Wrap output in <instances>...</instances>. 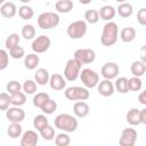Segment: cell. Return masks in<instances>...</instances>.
I'll return each mask as SVG.
<instances>
[{
    "mask_svg": "<svg viewBox=\"0 0 146 146\" xmlns=\"http://www.w3.org/2000/svg\"><path fill=\"white\" fill-rule=\"evenodd\" d=\"M117 36H119L117 24L114 22H107L103 27L100 43L105 47H111L115 44V42L117 41Z\"/></svg>",
    "mask_w": 146,
    "mask_h": 146,
    "instance_id": "cell-1",
    "label": "cell"
},
{
    "mask_svg": "<svg viewBox=\"0 0 146 146\" xmlns=\"http://www.w3.org/2000/svg\"><path fill=\"white\" fill-rule=\"evenodd\" d=\"M84 22L89 23V24H96L99 21V15H98V10L95 9H88L84 13Z\"/></svg>",
    "mask_w": 146,
    "mask_h": 146,
    "instance_id": "cell-34",
    "label": "cell"
},
{
    "mask_svg": "<svg viewBox=\"0 0 146 146\" xmlns=\"http://www.w3.org/2000/svg\"><path fill=\"white\" fill-rule=\"evenodd\" d=\"M18 15H19V17H21L22 19L29 21V19H31V18L33 17L34 11H33V8H32V7H30V6H27V5H23V6H21L19 9H18Z\"/></svg>",
    "mask_w": 146,
    "mask_h": 146,
    "instance_id": "cell-30",
    "label": "cell"
},
{
    "mask_svg": "<svg viewBox=\"0 0 146 146\" xmlns=\"http://www.w3.org/2000/svg\"><path fill=\"white\" fill-rule=\"evenodd\" d=\"M143 87V81L140 78H136L132 76L130 79H128V88L131 91H139Z\"/></svg>",
    "mask_w": 146,
    "mask_h": 146,
    "instance_id": "cell-35",
    "label": "cell"
},
{
    "mask_svg": "<svg viewBox=\"0 0 146 146\" xmlns=\"http://www.w3.org/2000/svg\"><path fill=\"white\" fill-rule=\"evenodd\" d=\"M55 127L64 132H74L76 129H78V120L71 115V114H67V113H62V114H58L55 120Z\"/></svg>",
    "mask_w": 146,
    "mask_h": 146,
    "instance_id": "cell-2",
    "label": "cell"
},
{
    "mask_svg": "<svg viewBox=\"0 0 146 146\" xmlns=\"http://www.w3.org/2000/svg\"><path fill=\"white\" fill-rule=\"evenodd\" d=\"M3 3H5V1H3V0H0V7H1Z\"/></svg>",
    "mask_w": 146,
    "mask_h": 146,
    "instance_id": "cell-47",
    "label": "cell"
},
{
    "mask_svg": "<svg viewBox=\"0 0 146 146\" xmlns=\"http://www.w3.org/2000/svg\"><path fill=\"white\" fill-rule=\"evenodd\" d=\"M115 8L113 6H110V5H106V6H103L99 10H98V15H99V18L106 21V22H112V19L114 18L115 16Z\"/></svg>",
    "mask_w": 146,
    "mask_h": 146,
    "instance_id": "cell-18",
    "label": "cell"
},
{
    "mask_svg": "<svg viewBox=\"0 0 146 146\" xmlns=\"http://www.w3.org/2000/svg\"><path fill=\"white\" fill-rule=\"evenodd\" d=\"M22 36L25 40H32L35 36V27L32 24H25L22 27Z\"/></svg>",
    "mask_w": 146,
    "mask_h": 146,
    "instance_id": "cell-33",
    "label": "cell"
},
{
    "mask_svg": "<svg viewBox=\"0 0 146 146\" xmlns=\"http://www.w3.org/2000/svg\"><path fill=\"white\" fill-rule=\"evenodd\" d=\"M22 133H23V129L19 123H10L7 128V135L13 139L21 137Z\"/></svg>",
    "mask_w": 146,
    "mask_h": 146,
    "instance_id": "cell-24",
    "label": "cell"
},
{
    "mask_svg": "<svg viewBox=\"0 0 146 146\" xmlns=\"http://www.w3.org/2000/svg\"><path fill=\"white\" fill-rule=\"evenodd\" d=\"M97 87H98L97 89H98L99 95H102L104 97H110L114 94V84L110 80H103V81L98 82Z\"/></svg>",
    "mask_w": 146,
    "mask_h": 146,
    "instance_id": "cell-15",
    "label": "cell"
},
{
    "mask_svg": "<svg viewBox=\"0 0 146 146\" xmlns=\"http://www.w3.org/2000/svg\"><path fill=\"white\" fill-rule=\"evenodd\" d=\"M9 64V54L5 49H0V71L7 68Z\"/></svg>",
    "mask_w": 146,
    "mask_h": 146,
    "instance_id": "cell-43",
    "label": "cell"
},
{
    "mask_svg": "<svg viewBox=\"0 0 146 146\" xmlns=\"http://www.w3.org/2000/svg\"><path fill=\"white\" fill-rule=\"evenodd\" d=\"M75 60H78L81 65L82 64H90L96 59V54L92 49L90 48H84V49H78L74 52Z\"/></svg>",
    "mask_w": 146,
    "mask_h": 146,
    "instance_id": "cell-9",
    "label": "cell"
},
{
    "mask_svg": "<svg viewBox=\"0 0 146 146\" xmlns=\"http://www.w3.org/2000/svg\"><path fill=\"white\" fill-rule=\"evenodd\" d=\"M50 46H51V41H50L49 36L41 34V35L36 36V38L33 40V42H32V44H31V48H32L33 52L38 55V54H43V52H46V51L50 48Z\"/></svg>",
    "mask_w": 146,
    "mask_h": 146,
    "instance_id": "cell-8",
    "label": "cell"
},
{
    "mask_svg": "<svg viewBox=\"0 0 146 146\" xmlns=\"http://www.w3.org/2000/svg\"><path fill=\"white\" fill-rule=\"evenodd\" d=\"M119 65L114 62H108V63H105L102 68H100V73L104 78V80H112V79H115L119 74Z\"/></svg>",
    "mask_w": 146,
    "mask_h": 146,
    "instance_id": "cell-11",
    "label": "cell"
},
{
    "mask_svg": "<svg viewBox=\"0 0 146 146\" xmlns=\"http://www.w3.org/2000/svg\"><path fill=\"white\" fill-rule=\"evenodd\" d=\"M48 125V119L46 117V115L43 114H39L36 115L34 119H33V127L38 130V131H41L44 127Z\"/></svg>",
    "mask_w": 146,
    "mask_h": 146,
    "instance_id": "cell-32",
    "label": "cell"
},
{
    "mask_svg": "<svg viewBox=\"0 0 146 146\" xmlns=\"http://www.w3.org/2000/svg\"><path fill=\"white\" fill-rule=\"evenodd\" d=\"M49 72L46 68H38L34 73V82L40 86H46L49 82Z\"/></svg>",
    "mask_w": 146,
    "mask_h": 146,
    "instance_id": "cell-19",
    "label": "cell"
},
{
    "mask_svg": "<svg viewBox=\"0 0 146 146\" xmlns=\"http://www.w3.org/2000/svg\"><path fill=\"white\" fill-rule=\"evenodd\" d=\"M40 63V58H39V55L32 52V54H27L25 55L24 57V65L27 70H35L36 66L39 65Z\"/></svg>",
    "mask_w": 146,
    "mask_h": 146,
    "instance_id": "cell-20",
    "label": "cell"
},
{
    "mask_svg": "<svg viewBox=\"0 0 146 146\" xmlns=\"http://www.w3.org/2000/svg\"><path fill=\"white\" fill-rule=\"evenodd\" d=\"M22 89L25 95H33L36 91V83L34 82V80H26L22 84Z\"/></svg>",
    "mask_w": 146,
    "mask_h": 146,
    "instance_id": "cell-37",
    "label": "cell"
},
{
    "mask_svg": "<svg viewBox=\"0 0 146 146\" xmlns=\"http://www.w3.org/2000/svg\"><path fill=\"white\" fill-rule=\"evenodd\" d=\"M71 143V138L66 132H60L55 137L56 146H68Z\"/></svg>",
    "mask_w": 146,
    "mask_h": 146,
    "instance_id": "cell-36",
    "label": "cell"
},
{
    "mask_svg": "<svg viewBox=\"0 0 146 146\" xmlns=\"http://www.w3.org/2000/svg\"><path fill=\"white\" fill-rule=\"evenodd\" d=\"M49 86L52 90L55 91H59L63 90L66 87V80L64 79V76L59 73H54L52 75H50L49 78Z\"/></svg>",
    "mask_w": 146,
    "mask_h": 146,
    "instance_id": "cell-14",
    "label": "cell"
},
{
    "mask_svg": "<svg viewBox=\"0 0 146 146\" xmlns=\"http://www.w3.org/2000/svg\"><path fill=\"white\" fill-rule=\"evenodd\" d=\"M6 89H7L8 94L14 95V94L21 91V89H22V84H21L18 81H16V80H11V81H9V82L7 83Z\"/></svg>",
    "mask_w": 146,
    "mask_h": 146,
    "instance_id": "cell-39",
    "label": "cell"
},
{
    "mask_svg": "<svg viewBox=\"0 0 146 146\" xmlns=\"http://www.w3.org/2000/svg\"><path fill=\"white\" fill-rule=\"evenodd\" d=\"M57 108V103L55 100H52L51 98L41 107V111L44 113V114H52Z\"/></svg>",
    "mask_w": 146,
    "mask_h": 146,
    "instance_id": "cell-40",
    "label": "cell"
},
{
    "mask_svg": "<svg viewBox=\"0 0 146 146\" xmlns=\"http://www.w3.org/2000/svg\"><path fill=\"white\" fill-rule=\"evenodd\" d=\"M115 11H117L119 16H121L123 18H128V17H130L132 15L133 8L129 2H123V3L119 5V7H117V9Z\"/></svg>",
    "mask_w": 146,
    "mask_h": 146,
    "instance_id": "cell-25",
    "label": "cell"
},
{
    "mask_svg": "<svg viewBox=\"0 0 146 146\" xmlns=\"http://www.w3.org/2000/svg\"><path fill=\"white\" fill-rule=\"evenodd\" d=\"M130 71L132 73L133 76L136 78H140L145 74L146 72V64L141 60H135L132 64H131V67H130Z\"/></svg>",
    "mask_w": 146,
    "mask_h": 146,
    "instance_id": "cell-21",
    "label": "cell"
},
{
    "mask_svg": "<svg viewBox=\"0 0 146 146\" xmlns=\"http://www.w3.org/2000/svg\"><path fill=\"white\" fill-rule=\"evenodd\" d=\"M87 23L82 19H79V21H75V22H72L68 26H67V35L71 38V39H81L82 36L86 35L87 33Z\"/></svg>",
    "mask_w": 146,
    "mask_h": 146,
    "instance_id": "cell-4",
    "label": "cell"
},
{
    "mask_svg": "<svg viewBox=\"0 0 146 146\" xmlns=\"http://www.w3.org/2000/svg\"><path fill=\"white\" fill-rule=\"evenodd\" d=\"M64 95L68 100H78V102L87 100L90 96L88 89L82 87H68L64 91Z\"/></svg>",
    "mask_w": 146,
    "mask_h": 146,
    "instance_id": "cell-6",
    "label": "cell"
},
{
    "mask_svg": "<svg viewBox=\"0 0 146 146\" xmlns=\"http://www.w3.org/2000/svg\"><path fill=\"white\" fill-rule=\"evenodd\" d=\"M49 99H50V97H49V95H48L47 92H38V94L34 95V97H33V105H34L35 107L41 108Z\"/></svg>",
    "mask_w": 146,
    "mask_h": 146,
    "instance_id": "cell-29",
    "label": "cell"
},
{
    "mask_svg": "<svg viewBox=\"0 0 146 146\" xmlns=\"http://www.w3.org/2000/svg\"><path fill=\"white\" fill-rule=\"evenodd\" d=\"M139 120L140 124H146V108L139 111Z\"/></svg>",
    "mask_w": 146,
    "mask_h": 146,
    "instance_id": "cell-45",
    "label": "cell"
},
{
    "mask_svg": "<svg viewBox=\"0 0 146 146\" xmlns=\"http://www.w3.org/2000/svg\"><path fill=\"white\" fill-rule=\"evenodd\" d=\"M26 103V95L22 91L19 92H16L14 95H10V104L16 106V107H19L22 105H24Z\"/></svg>",
    "mask_w": 146,
    "mask_h": 146,
    "instance_id": "cell-28",
    "label": "cell"
},
{
    "mask_svg": "<svg viewBox=\"0 0 146 146\" xmlns=\"http://www.w3.org/2000/svg\"><path fill=\"white\" fill-rule=\"evenodd\" d=\"M21 137V146H36L39 141V135L34 130H26Z\"/></svg>",
    "mask_w": 146,
    "mask_h": 146,
    "instance_id": "cell-13",
    "label": "cell"
},
{
    "mask_svg": "<svg viewBox=\"0 0 146 146\" xmlns=\"http://www.w3.org/2000/svg\"><path fill=\"white\" fill-rule=\"evenodd\" d=\"M90 112V107L86 102H76L73 105V113L78 117H86Z\"/></svg>",
    "mask_w": 146,
    "mask_h": 146,
    "instance_id": "cell-17",
    "label": "cell"
},
{
    "mask_svg": "<svg viewBox=\"0 0 146 146\" xmlns=\"http://www.w3.org/2000/svg\"><path fill=\"white\" fill-rule=\"evenodd\" d=\"M127 122L130 125H138L140 124V120H139V110L137 108H130L127 113Z\"/></svg>",
    "mask_w": 146,
    "mask_h": 146,
    "instance_id": "cell-26",
    "label": "cell"
},
{
    "mask_svg": "<svg viewBox=\"0 0 146 146\" xmlns=\"http://www.w3.org/2000/svg\"><path fill=\"white\" fill-rule=\"evenodd\" d=\"M19 41H21L19 35H18L17 33H11V34H9V35L7 36V39H6V41H5V46H6L7 49L10 50V49H13V48L19 46Z\"/></svg>",
    "mask_w": 146,
    "mask_h": 146,
    "instance_id": "cell-31",
    "label": "cell"
},
{
    "mask_svg": "<svg viewBox=\"0 0 146 146\" xmlns=\"http://www.w3.org/2000/svg\"><path fill=\"white\" fill-rule=\"evenodd\" d=\"M136 140H137V131L133 128H125L121 132L119 145L120 146H135Z\"/></svg>",
    "mask_w": 146,
    "mask_h": 146,
    "instance_id": "cell-10",
    "label": "cell"
},
{
    "mask_svg": "<svg viewBox=\"0 0 146 146\" xmlns=\"http://www.w3.org/2000/svg\"><path fill=\"white\" fill-rule=\"evenodd\" d=\"M79 76L86 88H95L99 82V75L91 68H83Z\"/></svg>",
    "mask_w": 146,
    "mask_h": 146,
    "instance_id": "cell-7",
    "label": "cell"
},
{
    "mask_svg": "<svg viewBox=\"0 0 146 146\" xmlns=\"http://www.w3.org/2000/svg\"><path fill=\"white\" fill-rule=\"evenodd\" d=\"M6 117L11 123H21L25 119V112L21 107L13 106L6 111Z\"/></svg>",
    "mask_w": 146,
    "mask_h": 146,
    "instance_id": "cell-12",
    "label": "cell"
},
{
    "mask_svg": "<svg viewBox=\"0 0 146 146\" xmlns=\"http://www.w3.org/2000/svg\"><path fill=\"white\" fill-rule=\"evenodd\" d=\"M9 56L11 58H14V59H19V58L25 56V50H24L23 47L17 46V47H15V48L9 50Z\"/></svg>",
    "mask_w": 146,
    "mask_h": 146,
    "instance_id": "cell-42",
    "label": "cell"
},
{
    "mask_svg": "<svg viewBox=\"0 0 146 146\" xmlns=\"http://www.w3.org/2000/svg\"><path fill=\"white\" fill-rule=\"evenodd\" d=\"M138 100H139L140 104L146 105V91H141V92L139 94V96H138Z\"/></svg>",
    "mask_w": 146,
    "mask_h": 146,
    "instance_id": "cell-46",
    "label": "cell"
},
{
    "mask_svg": "<svg viewBox=\"0 0 146 146\" xmlns=\"http://www.w3.org/2000/svg\"><path fill=\"white\" fill-rule=\"evenodd\" d=\"M55 8L60 14L70 13L73 9V1H71V0H58L55 3Z\"/></svg>",
    "mask_w": 146,
    "mask_h": 146,
    "instance_id": "cell-22",
    "label": "cell"
},
{
    "mask_svg": "<svg viewBox=\"0 0 146 146\" xmlns=\"http://www.w3.org/2000/svg\"><path fill=\"white\" fill-rule=\"evenodd\" d=\"M137 21L140 25H146V8H141L137 13Z\"/></svg>",
    "mask_w": 146,
    "mask_h": 146,
    "instance_id": "cell-44",
    "label": "cell"
},
{
    "mask_svg": "<svg viewBox=\"0 0 146 146\" xmlns=\"http://www.w3.org/2000/svg\"><path fill=\"white\" fill-rule=\"evenodd\" d=\"M40 132V135H41V137L44 139V140H52L54 138H55V129L51 127V125H47V127H44L41 131H39Z\"/></svg>",
    "mask_w": 146,
    "mask_h": 146,
    "instance_id": "cell-38",
    "label": "cell"
},
{
    "mask_svg": "<svg viewBox=\"0 0 146 146\" xmlns=\"http://www.w3.org/2000/svg\"><path fill=\"white\" fill-rule=\"evenodd\" d=\"M81 67H82V65L74 58L68 59L65 65V68H64V79L67 81H71V82L75 81L80 75Z\"/></svg>",
    "mask_w": 146,
    "mask_h": 146,
    "instance_id": "cell-5",
    "label": "cell"
},
{
    "mask_svg": "<svg viewBox=\"0 0 146 146\" xmlns=\"http://www.w3.org/2000/svg\"><path fill=\"white\" fill-rule=\"evenodd\" d=\"M36 22H38V25L40 29L50 30V29L56 27L59 24L60 18H59V15L54 11H44L39 15Z\"/></svg>",
    "mask_w": 146,
    "mask_h": 146,
    "instance_id": "cell-3",
    "label": "cell"
},
{
    "mask_svg": "<svg viewBox=\"0 0 146 146\" xmlns=\"http://www.w3.org/2000/svg\"><path fill=\"white\" fill-rule=\"evenodd\" d=\"M120 38L123 42L128 43V42H131L135 40L136 38V30L131 26H128V27H124L121 30L120 32Z\"/></svg>",
    "mask_w": 146,
    "mask_h": 146,
    "instance_id": "cell-23",
    "label": "cell"
},
{
    "mask_svg": "<svg viewBox=\"0 0 146 146\" xmlns=\"http://www.w3.org/2000/svg\"><path fill=\"white\" fill-rule=\"evenodd\" d=\"M10 105V96L7 92L0 94V111H7Z\"/></svg>",
    "mask_w": 146,
    "mask_h": 146,
    "instance_id": "cell-41",
    "label": "cell"
},
{
    "mask_svg": "<svg viewBox=\"0 0 146 146\" xmlns=\"http://www.w3.org/2000/svg\"><path fill=\"white\" fill-rule=\"evenodd\" d=\"M114 90L119 91L120 94H127L129 91V88H128V79L124 78V76L117 78L115 80V83H114Z\"/></svg>",
    "mask_w": 146,
    "mask_h": 146,
    "instance_id": "cell-27",
    "label": "cell"
},
{
    "mask_svg": "<svg viewBox=\"0 0 146 146\" xmlns=\"http://www.w3.org/2000/svg\"><path fill=\"white\" fill-rule=\"evenodd\" d=\"M0 13L6 18H13L17 13L16 5L11 1H5V3L0 7Z\"/></svg>",
    "mask_w": 146,
    "mask_h": 146,
    "instance_id": "cell-16",
    "label": "cell"
}]
</instances>
